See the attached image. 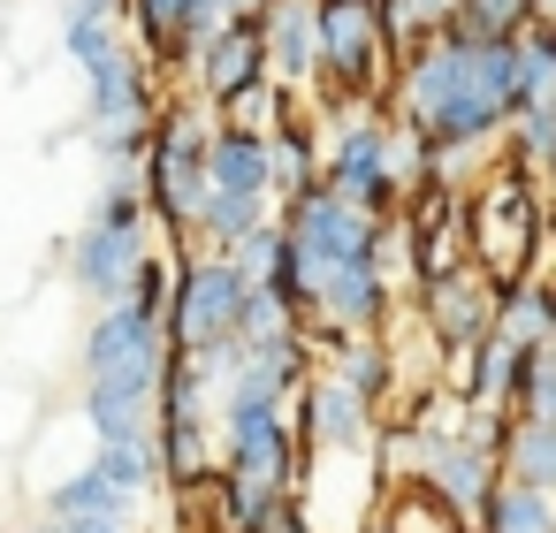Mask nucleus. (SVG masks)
<instances>
[{
    "mask_svg": "<svg viewBox=\"0 0 556 533\" xmlns=\"http://www.w3.org/2000/svg\"><path fill=\"white\" fill-rule=\"evenodd\" d=\"M191 77H199V100H237L244 85H260L267 77V39H260V16H229L206 47H199V62H191Z\"/></svg>",
    "mask_w": 556,
    "mask_h": 533,
    "instance_id": "ddd939ff",
    "label": "nucleus"
},
{
    "mask_svg": "<svg viewBox=\"0 0 556 533\" xmlns=\"http://www.w3.org/2000/svg\"><path fill=\"white\" fill-rule=\"evenodd\" d=\"M495 335L526 343V351H548L556 343V282L548 275H526L495 297Z\"/></svg>",
    "mask_w": 556,
    "mask_h": 533,
    "instance_id": "a211bd4d",
    "label": "nucleus"
},
{
    "mask_svg": "<svg viewBox=\"0 0 556 533\" xmlns=\"http://www.w3.org/2000/svg\"><path fill=\"white\" fill-rule=\"evenodd\" d=\"M313 130H320V183L336 199H351L358 214H396L404 183H396V115L381 100H305Z\"/></svg>",
    "mask_w": 556,
    "mask_h": 533,
    "instance_id": "7ed1b4c3",
    "label": "nucleus"
},
{
    "mask_svg": "<svg viewBox=\"0 0 556 533\" xmlns=\"http://www.w3.org/2000/svg\"><path fill=\"white\" fill-rule=\"evenodd\" d=\"M206 183L275 206V183H267V138H252V130H214V138H206Z\"/></svg>",
    "mask_w": 556,
    "mask_h": 533,
    "instance_id": "f3484780",
    "label": "nucleus"
},
{
    "mask_svg": "<svg viewBox=\"0 0 556 533\" xmlns=\"http://www.w3.org/2000/svg\"><path fill=\"white\" fill-rule=\"evenodd\" d=\"M510 54H518V107H556V24H526Z\"/></svg>",
    "mask_w": 556,
    "mask_h": 533,
    "instance_id": "5701e85b",
    "label": "nucleus"
},
{
    "mask_svg": "<svg viewBox=\"0 0 556 533\" xmlns=\"http://www.w3.org/2000/svg\"><path fill=\"white\" fill-rule=\"evenodd\" d=\"M510 39L427 31L396 62L381 107L396 123H412L427 145H495L503 138V115L518 107V54H510Z\"/></svg>",
    "mask_w": 556,
    "mask_h": 533,
    "instance_id": "f257e3e1",
    "label": "nucleus"
},
{
    "mask_svg": "<svg viewBox=\"0 0 556 533\" xmlns=\"http://www.w3.org/2000/svg\"><path fill=\"white\" fill-rule=\"evenodd\" d=\"M260 221H275V206H267V199H244V191H214V183H206L199 221H191V244H199V252H237Z\"/></svg>",
    "mask_w": 556,
    "mask_h": 533,
    "instance_id": "6ab92c4d",
    "label": "nucleus"
},
{
    "mask_svg": "<svg viewBox=\"0 0 556 533\" xmlns=\"http://www.w3.org/2000/svg\"><path fill=\"white\" fill-rule=\"evenodd\" d=\"M541 183H548V199H556V161H548V176H541Z\"/></svg>",
    "mask_w": 556,
    "mask_h": 533,
    "instance_id": "c756f323",
    "label": "nucleus"
},
{
    "mask_svg": "<svg viewBox=\"0 0 556 533\" xmlns=\"http://www.w3.org/2000/svg\"><path fill=\"white\" fill-rule=\"evenodd\" d=\"M290 427H298V449H374V404L320 366L290 396Z\"/></svg>",
    "mask_w": 556,
    "mask_h": 533,
    "instance_id": "9b49d317",
    "label": "nucleus"
},
{
    "mask_svg": "<svg viewBox=\"0 0 556 533\" xmlns=\"http://www.w3.org/2000/svg\"><path fill=\"white\" fill-rule=\"evenodd\" d=\"M77 92H85V130L92 138H123V130H153L161 115V77L153 62L138 54V39L108 47L100 62L77 69Z\"/></svg>",
    "mask_w": 556,
    "mask_h": 533,
    "instance_id": "6e6552de",
    "label": "nucleus"
},
{
    "mask_svg": "<svg viewBox=\"0 0 556 533\" xmlns=\"http://www.w3.org/2000/svg\"><path fill=\"white\" fill-rule=\"evenodd\" d=\"M526 24H533V0H457L442 16V31H457V39H510Z\"/></svg>",
    "mask_w": 556,
    "mask_h": 533,
    "instance_id": "b1692460",
    "label": "nucleus"
},
{
    "mask_svg": "<svg viewBox=\"0 0 556 533\" xmlns=\"http://www.w3.org/2000/svg\"><path fill=\"white\" fill-rule=\"evenodd\" d=\"M92 465L123 487V495H138L146 480H161V449H153V434H130V442H100L92 449Z\"/></svg>",
    "mask_w": 556,
    "mask_h": 533,
    "instance_id": "393cba45",
    "label": "nucleus"
},
{
    "mask_svg": "<svg viewBox=\"0 0 556 533\" xmlns=\"http://www.w3.org/2000/svg\"><path fill=\"white\" fill-rule=\"evenodd\" d=\"M472 533H480V525H472Z\"/></svg>",
    "mask_w": 556,
    "mask_h": 533,
    "instance_id": "2f4dec72",
    "label": "nucleus"
},
{
    "mask_svg": "<svg viewBox=\"0 0 556 533\" xmlns=\"http://www.w3.org/2000/svg\"><path fill=\"white\" fill-rule=\"evenodd\" d=\"M62 533H130V518H62Z\"/></svg>",
    "mask_w": 556,
    "mask_h": 533,
    "instance_id": "bb28decb",
    "label": "nucleus"
},
{
    "mask_svg": "<svg viewBox=\"0 0 556 533\" xmlns=\"http://www.w3.org/2000/svg\"><path fill=\"white\" fill-rule=\"evenodd\" d=\"M199 533H222V525H199Z\"/></svg>",
    "mask_w": 556,
    "mask_h": 533,
    "instance_id": "7c9ffc66",
    "label": "nucleus"
},
{
    "mask_svg": "<svg viewBox=\"0 0 556 533\" xmlns=\"http://www.w3.org/2000/svg\"><path fill=\"white\" fill-rule=\"evenodd\" d=\"M313 24H320V77L305 100H381L404 54L389 47L374 0H313Z\"/></svg>",
    "mask_w": 556,
    "mask_h": 533,
    "instance_id": "423d86ee",
    "label": "nucleus"
},
{
    "mask_svg": "<svg viewBox=\"0 0 556 533\" xmlns=\"http://www.w3.org/2000/svg\"><path fill=\"white\" fill-rule=\"evenodd\" d=\"M161 252V229H153V206H146V191L138 183H100V199H92V214L77 221V237H70V290H85L92 305H123L130 297V282H138V267Z\"/></svg>",
    "mask_w": 556,
    "mask_h": 533,
    "instance_id": "39448f33",
    "label": "nucleus"
},
{
    "mask_svg": "<svg viewBox=\"0 0 556 533\" xmlns=\"http://www.w3.org/2000/svg\"><path fill=\"white\" fill-rule=\"evenodd\" d=\"M214 449H222V472H229V480H260V487H298V465H305L290 411H267V404L222 411Z\"/></svg>",
    "mask_w": 556,
    "mask_h": 533,
    "instance_id": "1a4fd4ad",
    "label": "nucleus"
},
{
    "mask_svg": "<svg viewBox=\"0 0 556 533\" xmlns=\"http://www.w3.org/2000/svg\"><path fill=\"white\" fill-rule=\"evenodd\" d=\"M123 31L138 39V54L153 62V77L184 85L199 62V31H191V0H123Z\"/></svg>",
    "mask_w": 556,
    "mask_h": 533,
    "instance_id": "f8f14e48",
    "label": "nucleus"
},
{
    "mask_svg": "<svg viewBox=\"0 0 556 533\" xmlns=\"http://www.w3.org/2000/svg\"><path fill=\"white\" fill-rule=\"evenodd\" d=\"M480 533H556V495L526 480H495L480 503Z\"/></svg>",
    "mask_w": 556,
    "mask_h": 533,
    "instance_id": "4be33fe9",
    "label": "nucleus"
},
{
    "mask_svg": "<svg viewBox=\"0 0 556 533\" xmlns=\"http://www.w3.org/2000/svg\"><path fill=\"white\" fill-rule=\"evenodd\" d=\"M168 290H176V259H168V252H153V259L138 267V282H130V305L161 320V313H168Z\"/></svg>",
    "mask_w": 556,
    "mask_h": 533,
    "instance_id": "a878e982",
    "label": "nucleus"
},
{
    "mask_svg": "<svg viewBox=\"0 0 556 533\" xmlns=\"http://www.w3.org/2000/svg\"><path fill=\"white\" fill-rule=\"evenodd\" d=\"M267 183H275V206L320 191V130H313V115H298V123H282L267 138Z\"/></svg>",
    "mask_w": 556,
    "mask_h": 533,
    "instance_id": "dca6fc26",
    "label": "nucleus"
},
{
    "mask_svg": "<svg viewBox=\"0 0 556 533\" xmlns=\"http://www.w3.org/2000/svg\"><path fill=\"white\" fill-rule=\"evenodd\" d=\"M548 237H556V199H548V183L526 176V168H510V161L495 153V161L480 168V183L465 191V259H472L495 290H510V282L541 275Z\"/></svg>",
    "mask_w": 556,
    "mask_h": 533,
    "instance_id": "f03ea898",
    "label": "nucleus"
},
{
    "mask_svg": "<svg viewBox=\"0 0 556 533\" xmlns=\"http://www.w3.org/2000/svg\"><path fill=\"white\" fill-rule=\"evenodd\" d=\"M244 297H252V282L237 275V259H229V252H184V259H176V290H168V313H161V335H168V351L237 343Z\"/></svg>",
    "mask_w": 556,
    "mask_h": 533,
    "instance_id": "0eeeda50",
    "label": "nucleus"
},
{
    "mask_svg": "<svg viewBox=\"0 0 556 533\" xmlns=\"http://www.w3.org/2000/svg\"><path fill=\"white\" fill-rule=\"evenodd\" d=\"M503 480H526V487L556 495V419L510 411V427H503Z\"/></svg>",
    "mask_w": 556,
    "mask_h": 533,
    "instance_id": "412c9836",
    "label": "nucleus"
},
{
    "mask_svg": "<svg viewBox=\"0 0 556 533\" xmlns=\"http://www.w3.org/2000/svg\"><path fill=\"white\" fill-rule=\"evenodd\" d=\"M214 115H222V130H252V138H275L282 123H298V115H305V92H290L282 77H260V85H244L237 100H222Z\"/></svg>",
    "mask_w": 556,
    "mask_h": 533,
    "instance_id": "aec40b11",
    "label": "nucleus"
},
{
    "mask_svg": "<svg viewBox=\"0 0 556 533\" xmlns=\"http://www.w3.org/2000/svg\"><path fill=\"white\" fill-rule=\"evenodd\" d=\"M31 533H62V518H39V525H31Z\"/></svg>",
    "mask_w": 556,
    "mask_h": 533,
    "instance_id": "c85d7f7f",
    "label": "nucleus"
},
{
    "mask_svg": "<svg viewBox=\"0 0 556 533\" xmlns=\"http://www.w3.org/2000/svg\"><path fill=\"white\" fill-rule=\"evenodd\" d=\"M495 297H503V290L465 259V267L419 282V290H412V313H419V328H427V335L442 343V358H450V351H472V343L495 328Z\"/></svg>",
    "mask_w": 556,
    "mask_h": 533,
    "instance_id": "9d476101",
    "label": "nucleus"
},
{
    "mask_svg": "<svg viewBox=\"0 0 556 533\" xmlns=\"http://www.w3.org/2000/svg\"><path fill=\"white\" fill-rule=\"evenodd\" d=\"M533 24H556V0H533Z\"/></svg>",
    "mask_w": 556,
    "mask_h": 533,
    "instance_id": "cd10ccee",
    "label": "nucleus"
},
{
    "mask_svg": "<svg viewBox=\"0 0 556 533\" xmlns=\"http://www.w3.org/2000/svg\"><path fill=\"white\" fill-rule=\"evenodd\" d=\"M214 130H222V115L199 92H168L161 115H153V153L138 168V191H146L153 229L168 244H191V221H199V199H206V138Z\"/></svg>",
    "mask_w": 556,
    "mask_h": 533,
    "instance_id": "20e7f679",
    "label": "nucleus"
},
{
    "mask_svg": "<svg viewBox=\"0 0 556 533\" xmlns=\"http://www.w3.org/2000/svg\"><path fill=\"white\" fill-rule=\"evenodd\" d=\"M374 525H381V533H472V518L450 510L427 480H381Z\"/></svg>",
    "mask_w": 556,
    "mask_h": 533,
    "instance_id": "2eb2a0df",
    "label": "nucleus"
},
{
    "mask_svg": "<svg viewBox=\"0 0 556 533\" xmlns=\"http://www.w3.org/2000/svg\"><path fill=\"white\" fill-rule=\"evenodd\" d=\"M260 39H267V77H282L290 92H313V77H320L313 0H267V9H260Z\"/></svg>",
    "mask_w": 556,
    "mask_h": 533,
    "instance_id": "4468645a",
    "label": "nucleus"
}]
</instances>
